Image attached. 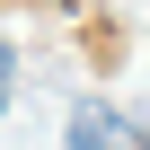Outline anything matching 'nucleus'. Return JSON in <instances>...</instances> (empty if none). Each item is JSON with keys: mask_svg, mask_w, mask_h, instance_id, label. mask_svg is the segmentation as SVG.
Listing matches in <instances>:
<instances>
[{"mask_svg": "<svg viewBox=\"0 0 150 150\" xmlns=\"http://www.w3.org/2000/svg\"><path fill=\"white\" fill-rule=\"evenodd\" d=\"M62 150H150V141H141V124H124L115 106H97V97H88V106H71Z\"/></svg>", "mask_w": 150, "mask_h": 150, "instance_id": "nucleus-1", "label": "nucleus"}, {"mask_svg": "<svg viewBox=\"0 0 150 150\" xmlns=\"http://www.w3.org/2000/svg\"><path fill=\"white\" fill-rule=\"evenodd\" d=\"M9 88H18V53L0 44V106H9Z\"/></svg>", "mask_w": 150, "mask_h": 150, "instance_id": "nucleus-2", "label": "nucleus"}]
</instances>
